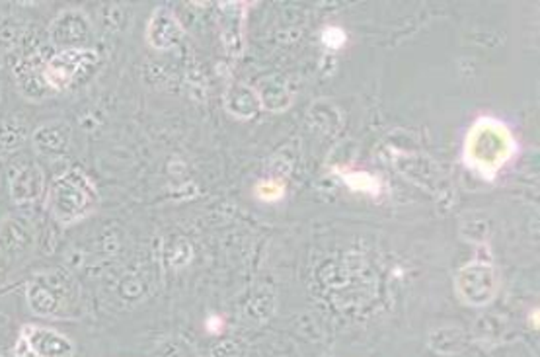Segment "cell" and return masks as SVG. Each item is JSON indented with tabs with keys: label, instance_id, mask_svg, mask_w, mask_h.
I'll use <instances>...</instances> for the list:
<instances>
[{
	"label": "cell",
	"instance_id": "1",
	"mask_svg": "<svg viewBox=\"0 0 540 357\" xmlns=\"http://www.w3.org/2000/svg\"><path fill=\"white\" fill-rule=\"evenodd\" d=\"M515 139L502 121L480 118L471 127L464 142L466 165L480 172L484 178H494L505 162L513 157Z\"/></svg>",
	"mask_w": 540,
	"mask_h": 357
},
{
	"label": "cell",
	"instance_id": "2",
	"mask_svg": "<svg viewBox=\"0 0 540 357\" xmlns=\"http://www.w3.org/2000/svg\"><path fill=\"white\" fill-rule=\"evenodd\" d=\"M98 190L83 170L69 168L57 176L47 190V211L60 224H75L86 219L98 206Z\"/></svg>",
	"mask_w": 540,
	"mask_h": 357
},
{
	"label": "cell",
	"instance_id": "3",
	"mask_svg": "<svg viewBox=\"0 0 540 357\" xmlns=\"http://www.w3.org/2000/svg\"><path fill=\"white\" fill-rule=\"evenodd\" d=\"M100 63V55L94 49H65L47 59L44 67V80L47 88L57 94L65 92L83 80L90 78Z\"/></svg>",
	"mask_w": 540,
	"mask_h": 357
},
{
	"label": "cell",
	"instance_id": "4",
	"mask_svg": "<svg viewBox=\"0 0 540 357\" xmlns=\"http://www.w3.org/2000/svg\"><path fill=\"white\" fill-rule=\"evenodd\" d=\"M70 278L67 273H53L45 272L39 273L26 288V301L28 307L37 316H63L65 307L69 304L70 295L69 291Z\"/></svg>",
	"mask_w": 540,
	"mask_h": 357
},
{
	"label": "cell",
	"instance_id": "5",
	"mask_svg": "<svg viewBox=\"0 0 540 357\" xmlns=\"http://www.w3.org/2000/svg\"><path fill=\"white\" fill-rule=\"evenodd\" d=\"M75 342L49 326L24 324L16 344L18 357H75Z\"/></svg>",
	"mask_w": 540,
	"mask_h": 357
},
{
	"label": "cell",
	"instance_id": "6",
	"mask_svg": "<svg viewBox=\"0 0 540 357\" xmlns=\"http://www.w3.org/2000/svg\"><path fill=\"white\" fill-rule=\"evenodd\" d=\"M455 288L458 297L472 307H484L490 303L499 288L497 272L488 262H472L456 273Z\"/></svg>",
	"mask_w": 540,
	"mask_h": 357
},
{
	"label": "cell",
	"instance_id": "7",
	"mask_svg": "<svg viewBox=\"0 0 540 357\" xmlns=\"http://www.w3.org/2000/svg\"><path fill=\"white\" fill-rule=\"evenodd\" d=\"M92 28L90 20L83 10L69 8L59 12L53 22L47 28V36L51 47H57L59 51L65 49H85L86 42L90 39Z\"/></svg>",
	"mask_w": 540,
	"mask_h": 357
},
{
	"label": "cell",
	"instance_id": "8",
	"mask_svg": "<svg viewBox=\"0 0 540 357\" xmlns=\"http://www.w3.org/2000/svg\"><path fill=\"white\" fill-rule=\"evenodd\" d=\"M49 57H47L45 49H39V51H32V53L22 55L14 63L12 73L16 78V86L20 88V94H22L24 98L37 101V100H44L53 94V92L47 88L45 80H44V67Z\"/></svg>",
	"mask_w": 540,
	"mask_h": 357
},
{
	"label": "cell",
	"instance_id": "9",
	"mask_svg": "<svg viewBox=\"0 0 540 357\" xmlns=\"http://www.w3.org/2000/svg\"><path fill=\"white\" fill-rule=\"evenodd\" d=\"M10 199L16 206L36 203L45 190V172L36 162H22L10 170Z\"/></svg>",
	"mask_w": 540,
	"mask_h": 357
},
{
	"label": "cell",
	"instance_id": "10",
	"mask_svg": "<svg viewBox=\"0 0 540 357\" xmlns=\"http://www.w3.org/2000/svg\"><path fill=\"white\" fill-rule=\"evenodd\" d=\"M183 36V29L176 16L166 8H158L152 12L147 24V44L158 51L174 47Z\"/></svg>",
	"mask_w": 540,
	"mask_h": 357
},
{
	"label": "cell",
	"instance_id": "11",
	"mask_svg": "<svg viewBox=\"0 0 540 357\" xmlns=\"http://www.w3.org/2000/svg\"><path fill=\"white\" fill-rule=\"evenodd\" d=\"M32 145L37 155L60 157L70 145V127L67 121H49L39 126L32 135Z\"/></svg>",
	"mask_w": 540,
	"mask_h": 357
},
{
	"label": "cell",
	"instance_id": "12",
	"mask_svg": "<svg viewBox=\"0 0 540 357\" xmlns=\"http://www.w3.org/2000/svg\"><path fill=\"white\" fill-rule=\"evenodd\" d=\"M34 237L22 221L14 217H6L0 223V252H4L6 256H18L29 248Z\"/></svg>",
	"mask_w": 540,
	"mask_h": 357
},
{
	"label": "cell",
	"instance_id": "13",
	"mask_svg": "<svg viewBox=\"0 0 540 357\" xmlns=\"http://www.w3.org/2000/svg\"><path fill=\"white\" fill-rule=\"evenodd\" d=\"M28 141V127L20 119H6L0 124V152H14Z\"/></svg>",
	"mask_w": 540,
	"mask_h": 357
},
{
	"label": "cell",
	"instance_id": "14",
	"mask_svg": "<svg viewBox=\"0 0 540 357\" xmlns=\"http://www.w3.org/2000/svg\"><path fill=\"white\" fill-rule=\"evenodd\" d=\"M256 193H258V198H262V199L275 201V199H279L283 196L285 188L278 182H260L258 188H256Z\"/></svg>",
	"mask_w": 540,
	"mask_h": 357
},
{
	"label": "cell",
	"instance_id": "15",
	"mask_svg": "<svg viewBox=\"0 0 540 357\" xmlns=\"http://www.w3.org/2000/svg\"><path fill=\"white\" fill-rule=\"evenodd\" d=\"M345 180L350 182V186L353 190H365V191H379V186H376L375 180L369 174H348Z\"/></svg>",
	"mask_w": 540,
	"mask_h": 357
},
{
	"label": "cell",
	"instance_id": "16",
	"mask_svg": "<svg viewBox=\"0 0 540 357\" xmlns=\"http://www.w3.org/2000/svg\"><path fill=\"white\" fill-rule=\"evenodd\" d=\"M0 100H3V96H0Z\"/></svg>",
	"mask_w": 540,
	"mask_h": 357
}]
</instances>
